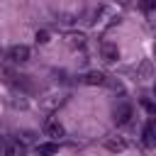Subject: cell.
I'll list each match as a JSON object with an SVG mask.
<instances>
[{
  "label": "cell",
  "mask_w": 156,
  "mask_h": 156,
  "mask_svg": "<svg viewBox=\"0 0 156 156\" xmlns=\"http://www.w3.org/2000/svg\"><path fill=\"white\" fill-rule=\"evenodd\" d=\"M7 58H10L12 63H27V61L32 58V51H29V46H24V44H15V46L7 49Z\"/></svg>",
  "instance_id": "1"
},
{
  "label": "cell",
  "mask_w": 156,
  "mask_h": 156,
  "mask_svg": "<svg viewBox=\"0 0 156 156\" xmlns=\"http://www.w3.org/2000/svg\"><path fill=\"white\" fill-rule=\"evenodd\" d=\"M132 115H134V107H132L129 102H117L115 110H112V119H115L117 124H127V122L132 119Z\"/></svg>",
  "instance_id": "2"
},
{
  "label": "cell",
  "mask_w": 156,
  "mask_h": 156,
  "mask_svg": "<svg viewBox=\"0 0 156 156\" xmlns=\"http://www.w3.org/2000/svg\"><path fill=\"white\" fill-rule=\"evenodd\" d=\"M44 134H46L51 141H58L61 136H66V129H63V124H61V122H54V119H51V122H46V124H44Z\"/></svg>",
  "instance_id": "3"
},
{
  "label": "cell",
  "mask_w": 156,
  "mask_h": 156,
  "mask_svg": "<svg viewBox=\"0 0 156 156\" xmlns=\"http://www.w3.org/2000/svg\"><path fill=\"white\" fill-rule=\"evenodd\" d=\"M100 56H102V61H107V63H115V61L119 58V49H117V44H110V41H105V44L100 46Z\"/></svg>",
  "instance_id": "4"
},
{
  "label": "cell",
  "mask_w": 156,
  "mask_h": 156,
  "mask_svg": "<svg viewBox=\"0 0 156 156\" xmlns=\"http://www.w3.org/2000/svg\"><path fill=\"white\" fill-rule=\"evenodd\" d=\"M83 83H88V85H105L107 78H105V73H100V71H90V73L83 76Z\"/></svg>",
  "instance_id": "5"
},
{
  "label": "cell",
  "mask_w": 156,
  "mask_h": 156,
  "mask_svg": "<svg viewBox=\"0 0 156 156\" xmlns=\"http://www.w3.org/2000/svg\"><path fill=\"white\" fill-rule=\"evenodd\" d=\"M141 136H144V144H146L149 149L156 144V129H154V119H149V122H146V127H144Z\"/></svg>",
  "instance_id": "6"
},
{
  "label": "cell",
  "mask_w": 156,
  "mask_h": 156,
  "mask_svg": "<svg viewBox=\"0 0 156 156\" xmlns=\"http://www.w3.org/2000/svg\"><path fill=\"white\" fill-rule=\"evenodd\" d=\"M105 146H107L110 151H124V149H127L124 139H107V141H105Z\"/></svg>",
  "instance_id": "7"
},
{
  "label": "cell",
  "mask_w": 156,
  "mask_h": 156,
  "mask_svg": "<svg viewBox=\"0 0 156 156\" xmlns=\"http://www.w3.org/2000/svg\"><path fill=\"white\" fill-rule=\"evenodd\" d=\"M37 151H39V154H56V151H58V144H56V141H46V144H39Z\"/></svg>",
  "instance_id": "8"
},
{
  "label": "cell",
  "mask_w": 156,
  "mask_h": 156,
  "mask_svg": "<svg viewBox=\"0 0 156 156\" xmlns=\"http://www.w3.org/2000/svg\"><path fill=\"white\" fill-rule=\"evenodd\" d=\"M68 44L71 46H83L85 44V37L83 34H68Z\"/></svg>",
  "instance_id": "9"
},
{
  "label": "cell",
  "mask_w": 156,
  "mask_h": 156,
  "mask_svg": "<svg viewBox=\"0 0 156 156\" xmlns=\"http://www.w3.org/2000/svg\"><path fill=\"white\" fill-rule=\"evenodd\" d=\"M139 7H141L144 12H151V10L156 7V0H139Z\"/></svg>",
  "instance_id": "10"
},
{
  "label": "cell",
  "mask_w": 156,
  "mask_h": 156,
  "mask_svg": "<svg viewBox=\"0 0 156 156\" xmlns=\"http://www.w3.org/2000/svg\"><path fill=\"white\" fill-rule=\"evenodd\" d=\"M46 41H49V32H46V29L37 32V44H46Z\"/></svg>",
  "instance_id": "11"
},
{
  "label": "cell",
  "mask_w": 156,
  "mask_h": 156,
  "mask_svg": "<svg viewBox=\"0 0 156 156\" xmlns=\"http://www.w3.org/2000/svg\"><path fill=\"white\" fill-rule=\"evenodd\" d=\"M22 139H24V141H32L34 134H32V132H22Z\"/></svg>",
  "instance_id": "12"
}]
</instances>
